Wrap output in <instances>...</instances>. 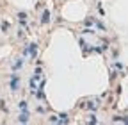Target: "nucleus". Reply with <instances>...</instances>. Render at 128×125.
I'll return each instance as SVG.
<instances>
[{
	"instance_id": "obj_1",
	"label": "nucleus",
	"mask_w": 128,
	"mask_h": 125,
	"mask_svg": "<svg viewBox=\"0 0 128 125\" xmlns=\"http://www.w3.org/2000/svg\"><path fill=\"white\" fill-rule=\"evenodd\" d=\"M25 54H30V57L34 59V57H36V54H37V45H36V43L29 45V48H25Z\"/></svg>"
},
{
	"instance_id": "obj_2",
	"label": "nucleus",
	"mask_w": 128,
	"mask_h": 125,
	"mask_svg": "<svg viewBox=\"0 0 128 125\" xmlns=\"http://www.w3.org/2000/svg\"><path fill=\"white\" fill-rule=\"evenodd\" d=\"M18 75H13V79H11V88H13V91H16L18 89Z\"/></svg>"
},
{
	"instance_id": "obj_3",
	"label": "nucleus",
	"mask_w": 128,
	"mask_h": 125,
	"mask_svg": "<svg viewBox=\"0 0 128 125\" xmlns=\"http://www.w3.org/2000/svg\"><path fill=\"white\" fill-rule=\"evenodd\" d=\"M43 23H46V21H50V11H44L43 13V18H41Z\"/></svg>"
},
{
	"instance_id": "obj_4",
	"label": "nucleus",
	"mask_w": 128,
	"mask_h": 125,
	"mask_svg": "<svg viewBox=\"0 0 128 125\" xmlns=\"http://www.w3.org/2000/svg\"><path fill=\"white\" fill-rule=\"evenodd\" d=\"M20 122H21V123H27V122H29V115H27V111H23V115L20 116Z\"/></svg>"
},
{
	"instance_id": "obj_5",
	"label": "nucleus",
	"mask_w": 128,
	"mask_h": 125,
	"mask_svg": "<svg viewBox=\"0 0 128 125\" xmlns=\"http://www.w3.org/2000/svg\"><path fill=\"white\" fill-rule=\"evenodd\" d=\"M59 122H62V123H68V116H66V115H62V116H60V120Z\"/></svg>"
},
{
	"instance_id": "obj_6",
	"label": "nucleus",
	"mask_w": 128,
	"mask_h": 125,
	"mask_svg": "<svg viewBox=\"0 0 128 125\" xmlns=\"http://www.w3.org/2000/svg\"><path fill=\"white\" fill-rule=\"evenodd\" d=\"M21 64H23V61L20 59V61H18V62H16V64H14V68H16V70H18V68H21Z\"/></svg>"
},
{
	"instance_id": "obj_7",
	"label": "nucleus",
	"mask_w": 128,
	"mask_h": 125,
	"mask_svg": "<svg viewBox=\"0 0 128 125\" xmlns=\"http://www.w3.org/2000/svg\"><path fill=\"white\" fill-rule=\"evenodd\" d=\"M20 107H21V111H27V102H21Z\"/></svg>"
}]
</instances>
